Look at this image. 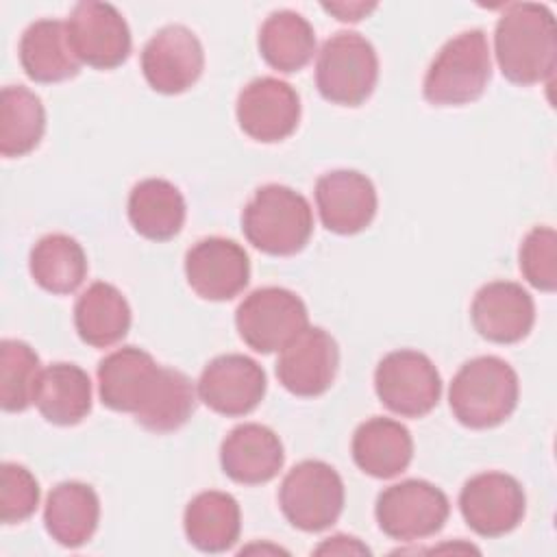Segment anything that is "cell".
<instances>
[{
  "instance_id": "obj_1",
  "label": "cell",
  "mask_w": 557,
  "mask_h": 557,
  "mask_svg": "<svg viewBox=\"0 0 557 557\" xmlns=\"http://www.w3.org/2000/svg\"><path fill=\"white\" fill-rule=\"evenodd\" d=\"M494 54L500 74L513 85L550 81L557 65V30L546 4L511 2L494 28Z\"/></svg>"
},
{
  "instance_id": "obj_2",
  "label": "cell",
  "mask_w": 557,
  "mask_h": 557,
  "mask_svg": "<svg viewBox=\"0 0 557 557\" xmlns=\"http://www.w3.org/2000/svg\"><path fill=\"white\" fill-rule=\"evenodd\" d=\"M520 383L516 370L500 357L481 355L466 361L453 376L448 405L459 424L492 429L518 407Z\"/></svg>"
},
{
  "instance_id": "obj_3",
  "label": "cell",
  "mask_w": 557,
  "mask_h": 557,
  "mask_svg": "<svg viewBox=\"0 0 557 557\" xmlns=\"http://www.w3.org/2000/svg\"><path fill=\"white\" fill-rule=\"evenodd\" d=\"M242 231L246 239L265 255H296L307 246L313 233L311 205L287 185H263L244 207Z\"/></svg>"
},
{
  "instance_id": "obj_4",
  "label": "cell",
  "mask_w": 557,
  "mask_h": 557,
  "mask_svg": "<svg viewBox=\"0 0 557 557\" xmlns=\"http://www.w3.org/2000/svg\"><path fill=\"white\" fill-rule=\"evenodd\" d=\"M492 76L490 44L481 28L448 39L431 61L422 94L435 107H461L483 96Z\"/></svg>"
},
{
  "instance_id": "obj_5",
  "label": "cell",
  "mask_w": 557,
  "mask_h": 557,
  "mask_svg": "<svg viewBox=\"0 0 557 557\" xmlns=\"http://www.w3.org/2000/svg\"><path fill=\"white\" fill-rule=\"evenodd\" d=\"M379 81L374 46L355 30L331 35L315 61V85L324 100L342 107H359L370 98Z\"/></svg>"
},
{
  "instance_id": "obj_6",
  "label": "cell",
  "mask_w": 557,
  "mask_h": 557,
  "mask_svg": "<svg viewBox=\"0 0 557 557\" xmlns=\"http://www.w3.org/2000/svg\"><path fill=\"white\" fill-rule=\"evenodd\" d=\"M278 505L292 527L305 533L324 531L344 509V481L326 461L305 459L285 474Z\"/></svg>"
},
{
  "instance_id": "obj_7",
  "label": "cell",
  "mask_w": 557,
  "mask_h": 557,
  "mask_svg": "<svg viewBox=\"0 0 557 557\" xmlns=\"http://www.w3.org/2000/svg\"><path fill=\"white\" fill-rule=\"evenodd\" d=\"M239 337L255 352L283 350L309 326V313L298 294L285 287H259L250 292L235 311Z\"/></svg>"
},
{
  "instance_id": "obj_8",
  "label": "cell",
  "mask_w": 557,
  "mask_h": 557,
  "mask_svg": "<svg viewBox=\"0 0 557 557\" xmlns=\"http://www.w3.org/2000/svg\"><path fill=\"white\" fill-rule=\"evenodd\" d=\"M448 513L446 494L424 479H407L385 487L374 505L379 529L398 542L435 535L446 524Z\"/></svg>"
},
{
  "instance_id": "obj_9",
  "label": "cell",
  "mask_w": 557,
  "mask_h": 557,
  "mask_svg": "<svg viewBox=\"0 0 557 557\" xmlns=\"http://www.w3.org/2000/svg\"><path fill=\"white\" fill-rule=\"evenodd\" d=\"M374 392L392 413L422 418L440 403L442 379L435 363L424 352L400 348L379 361L374 370Z\"/></svg>"
},
{
  "instance_id": "obj_10",
  "label": "cell",
  "mask_w": 557,
  "mask_h": 557,
  "mask_svg": "<svg viewBox=\"0 0 557 557\" xmlns=\"http://www.w3.org/2000/svg\"><path fill=\"white\" fill-rule=\"evenodd\" d=\"M527 509V496L518 479L490 470L470 476L459 492V511L466 524L481 537H500L513 531Z\"/></svg>"
},
{
  "instance_id": "obj_11",
  "label": "cell",
  "mask_w": 557,
  "mask_h": 557,
  "mask_svg": "<svg viewBox=\"0 0 557 557\" xmlns=\"http://www.w3.org/2000/svg\"><path fill=\"white\" fill-rule=\"evenodd\" d=\"M70 46L81 63L96 70H113L131 54V28L122 13L98 0L78 2L67 17Z\"/></svg>"
},
{
  "instance_id": "obj_12",
  "label": "cell",
  "mask_w": 557,
  "mask_h": 557,
  "mask_svg": "<svg viewBox=\"0 0 557 557\" xmlns=\"http://www.w3.org/2000/svg\"><path fill=\"white\" fill-rule=\"evenodd\" d=\"M205 50L194 30L183 24L159 28L141 50L146 83L159 94H183L202 74Z\"/></svg>"
},
{
  "instance_id": "obj_13",
  "label": "cell",
  "mask_w": 557,
  "mask_h": 557,
  "mask_svg": "<svg viewBox=\"0 0 557 557\" xmlns=\"http://www.w3.org/2000/svg\"><path fill=\"white\" fill-rule=\"evenodd\" d=\"M263 368L239 352H228L211 359L198 379V398L215 413L237 418L255 411L265 396Z\"/></svg>"
},
{
  "instance_id": "obj_14",
  "label": "cell",
  "mask_w": 557,
  "mask_h": 557,
  "mask_svg": "<svg viewBox=\"0 0 557 557\" xmlns=\"http://www.w3.org/2000/svg\"><path fill=\"white\" fill-rule=\"evenodd\" d=\"M235 115L239 128L257 141L274 144L287 139L300 120L296 89L274 76L250 81L237 96Z\"/></svg>"
},
{
  "instance_id": "obj_15",
  "label": "cell",
  "mask_w": 557,
  "mask_h": 557,
  "mask_svg": "<svg viewBox=\"0 0 557 557\" xmlns=\"http://www.w3.org/2000/svg\"><path fill=\"white\" fill-rule=\"evenodd\" d=\"M339 366L337 342L322 326L300 331L276 359V379L294 396L313 398L324 394Z\"/></svg>"
},
{
  "instance_id": "obj_16",
  "label": "cell",
  "mask_w": 557,
  "mask_h": 557,
  "mask_svg": "<svg viewBox=\"0 0 557 557\" xmlns=\"http://www.w3.org/2000/svg\"><path fill=\"white\" fill-rule=\"evenodd\" d=\"M185 276L200 298L231 300L250 281V259L233 239L205 237L187 250Z\"/></svg>"
},
{
  "instance_id": "obj_17",
  "label": "cell",
  "mask_w": 557,
  "mask_h": 557,
  "mask_svg": "<svg viewBox=\"0 0 557 557\" xmlns=\"http://www.w3.org/2000/svg\"><path fill=\"white\" fill-rule=\"evenodd\" d=\"M470 320L483 339L494 344H516L533 329L535 302L520 283L492 281L474 294Z\"/></svg>"
},
{
  "instance_id": "obj_18",
  "label": "cell",
  "mask_w": 557,
  "mask_h": 557,
  "mask_svg": "<svg viewBox=\"0 0 557 557\" xmlns=\"http://www.w3.org/2000/svg\"><path fill=\"white\" fill-rule=\"evenodd\" d=\"M315 205L324 228L337 235H355L376 215V189L357 170H333L315 181Z\"/></svg>"
},
{
  "instance_id": "obj_19",
  "label": "cell",
  "mask_w": 557,
  "mask_h": 557,
  "mask_svg": "<svg viewBox=\"0 0 557 557\" xmlns=\"http://www.w3.org/2000/svg\"><path fill=\"white\" fill-rule=\"evenodd\" d=\"M161 368L150 352L124 346L98 363V394L104 407L122 413H137L154 394Z\"/></svg>"
},
{
  "instance_id": "obj_20",
  "label": "cell",
  "mask_w": 557,
  "mask_h": 557,
  "mask_svg": "<svg viewBox=\"0 0 557 557\" xmlns=\"http://www.w3.org/2000/svg\"><path fill=\"white\" fill-rule=\"evenodd\" d=\"M285 453L278 435L259 422H244L222 440L220 466L228 479L242 485L272 481L283 468Z\"/></svg>"
},
{
  "instance_id": "obj_21",
  "label": "cell",
  "mask_w": 557,
  "mask_h": 557,
  "mask_svg": "<svg viewBox=\"0 0 557 557\" xmlns=\"http://www.w3.org/2000/svg\"><path fill=\"white\" fill-rule=\"evenodd\" d=\"M350 450L361 472L374 479H392L411 463L413 440L398 420L374 416L355 429Z\"/></svg>"
},
{
  "instance_id": "obj_22",
  "label": "cell",
  "mask_w": 557,
  "mask_h": 557,
  "mask_svg": "<svg viewBox=\"0 0 557 557\" xmlns=\"http://www.w3.org/2000/svg\"><path fill=\"white\" fill-rule=\"evenodd\" d=\"M20 63L35 83H61L76 76L81 61L70 46L67 24L52 17L28 24L20 37Z\"/></svg>"
},
{
  "instance_id": "obj_23",
  "label": "cell",
  "mask_w": 557,
  "mask_h": 557,
  "mask_svg": "<svg viewBox=\"0 0 557 557\" xmlns=\"http://www.w3.org/2000/svg\"><path fill=\"white\" fill-rule=\"evenodd\" d=\"M100 520V500L91 485L63 481L54 485L44 505V524L48 535L65 546L78 548L91 540Z\"/></svg>"
},
{
  "instance_id": "obj_24",
  "label": "cell",
  "mask_w": 557,
  "mask_h": 557,
  "mask_svg": "<svg viewBox=\"0 0 557 557\" xmlns=\"http://www.w3.org/2000/svg\"><path fill=\"white\" fill-rule=\"evenodd\" d=\"M183 529L189 544L198 550L224 553L239 540V503L226 492H200L185 507Z\"/></svg>"
},
{
  "instance_id": "obj_25",
  "label": "cell",
  "mask_w": 557,
  "mask_h": 557,
  "mask_svg": "<svg viewBox=\"0 0 557 557\" xmlns=\"http://www.w3.org/2000/svg\"><path fill=\"white\" fill-rule=\"evenodd\" d=\"M185 198L165 178H144L128 194V220L133 228L152 242H168L185 224Z\"/></svg>"
},
{
  "instance_id": "obj_26",
  "label": "cell",
  "mask_w": 557,
  "mask_h": 557,
  "mask_svg": "<svg viewBox=\"0 0 557 557\" xmlns=\"http://www.w3.org/2000/svg\"><path fill=\"white\" fill-rule=\"evenodd\" d=\"M74 326L85 344L94 348H109L131 329L128 300L115 285L96 281L74 305Z\"/></svg>"
},
{
  "instance_id": "obj_27",
  "label": "cell",
  "mask_w": 557,
  "mask_h": 557,
  "mask_svg": "<svg viewBox=\"0 0 557 557\" xmlns=\"http://www.w3.org/2000/svg\"><path fill=\"white\" fill-rule=\"evenodd\" d=\"M35 405L39 413L59 426L78 424L91 411V381L76 363H52L41 370Z\"/></svg>"
},
{
  "instance_id": "obj_28",
  "label": "cell",
  "mask_w": 557,
  "mask_h": 557,
  "mask_svg": "<svg viewBox=\"0 0 557 557\" xmlns=\"http://www.w3.org/2000/svg\"><path fill=\"white\" fill-rule=\"evenodd\" d=\"M259 52L272 70L285 74L298 72L313 59V26L292 9L274 11L259 28Z\"/></svg>"
},
{
  "instance_id": "obj_29",
  "label": "cell",
  "mask_w": 557,
  "mask_h": 557,
  "mask_svg": "<svg viewBox=\"0 0 557 557\" xmlns=\"http://www.w3.org/2000/svg\"><path fill=\"white\" fill-rule=\"evenodd\" d=\"M28 270L41 289L59 296L72 294L87 276V257L74 237L50 233L30 248Z\"/></svg>"
},
{
  "instance_id": "obj_30",
  "label": "cell",
  "mask_w": 557,
  "mask_h": 557,
  "mask_svg": "<svg viewBox=\"0 0 557 557\" xmlns=\"http://www.w3.org/2000/svg\"><path fill=\"white\" fill-rule=\"evenodd\" d=\"M46 131L41 98L24 85H7L0 94V152L7 159L35 150Z\"/></svg>"
},
{
  "instance_id": "obj_31",
  "label": "cell",
  "mask_w": 557,
  "mask_h": 557,
  "mask_svg": "<svg viewBox=\"0 0 557 557\" xmlns=\"http://www.w3.org/2000/svg\"><path fill=\"white\" fill-rule=\"evenodd\" d=\"M196 407V392L187 374L176 368H161V376L150 400L135 413V422L152 433L181 429Z\"/></svg>"
},
{
  "instance_id": "obj_32",
  "label": "cell",
  "mask_w": 557,
  "mask_h": 557,
  "mask_svg": "<svg viewBox=\"0 0 557 557\" xmlns=\"http://www.w3.org/2000/svg\"><path fill=\"white\" fill-rule=\"evenodd\" d=\"M41 363L37 352L22 339L0 344V405L4 411H24L35 403Z\"/></svg>"
},
{
  "instance_id": "obj_33",
  "label": "cell",
  "mask_w": 557,
  "mask_h": 557,
  "mask_svg": "<svg viewBox=\"0 0 557 557\" xmlns=\"http://www.w3.org/2000/svg\"><path fill=\"white\" fill-rule=\"evenodd\" d=\"M520 272L540 292L557 287V233L550 226H535L527 233L518 252Z\"/></svg>"
},
{
  "instance_id": "obj_34",
  "label": "cell",
  "mask_w": 557,
  "mask_h": 557,
  "mask_svg": "<svg viewBox=\"0 0 557 557\" xmlns=\"http://www.w3.org/2000/svg\"><path fill=\"white\" fill-rule=\"evenodd\" d=\"M39 505V483L20 463L4 461L0 468V520L17 524L28 520Z\"/></svg>"
},
{
  "instance_id": "obj_35",
  "label": "cell",
  "mask_w": 557,
  "mask_h": 557,
  "mask_svg": "<svg viewBox=\"0 0 557 557\" xmlns=\"http://www.w3.org/2000/svg\"><path fill=\"white\" fill-rule=\"evenodd\" d=\"M315 555H370V548L352 535H333L315 548Z\"/></svg>"
},
{
  "instance_id": "obj_36",
  "label": "cell",
  "mask_w": 557,
  "mask_h": 557,
  "mask_svg": "<svg viewBox=\"0 0 557 557\" xmlns=\"http://www.w3.org/2000/svg\"><path fill=\"white\" fill-rule=\"evenodd\" d=\"M376 7V2H322V9L335 15L339 22H359Z\"/></svg>"
}]
</instances>
